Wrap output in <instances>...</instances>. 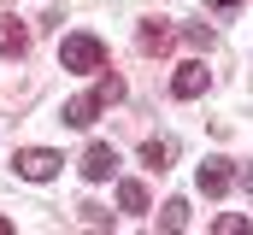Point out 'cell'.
<instances>
[{"label": "cell", "mask_w": 253, "mask_h": 235, "mask_svg": "<svg viewBox=\"0 0 253 235\" xmlns=\"http://www.w3.org/2000/svg\"><path fill=\"white\" fill-rule=\"evenodd\" d=\"M159 224H165V230H183V224H189V200H165Z\"/></svg>", "instance_id": "30bf717a"}, {"label": "cell", "mask_w": 253, "mask_h": 235, "mask_svg": "<svg viewBox=\"0 0 253 235\" xmlns=\"http://www.w3.org/2000/svg\"><path fill=\"white\" fill-rule=\"evenodd\" d=\"M94 94L112 106V100H124V82H118V77H100V88H94Z\"/></svg>", "instance_id": "5bb4252c"}, {"label": "cell", "mask_w": 253, "mask_h": 235, "mask_svg": "<svg viewBox=\"0 0 253 235\" xmlns=\"http://www.w3.org/2000/svg\"><path fill=\"white\" fill-rule=\"evenodd\" d=\"M77 212H83V224H88V230H106V224H112V212H106V206H77Z\"/></svg>", "instance_id": "7c38bea8"}, {"label": "cell", "mask_w": 253, "mask_h": 235, "mask_svg": "<svg viewBox=\"0 0 253 235\" xmlns=\"http://www.w3.org/2000/svg\"><path fill=\"white\" fill-rule=\"evenodd\" d=\"M165 41H171V30H165V24H147V30H141V47H147V53H159Z\"/></svg>", "instance_id": "8fae6325"}, {"label": "cell", "mask_w": 253, "mask_h": 235, "mask_svg": "<svg viewBox=\"0 0 253 235\" xmlns=\"http://www.w3.org/2000/svg\"><path fill=\"white\" fill-rule=\"evenodd\" d=\"M212 230H218V235H242V230H248V218H242V212H224Z\"/></svg>", "instance_id": "4fadbf2b"}, {"label": "cell", "mask_w": 253, "mask_h": 235, "mask_svg": "<svg viewBox=\"0 0 253 235\" xmlns=\"http://www.w3.org/2000/svg\"><path fill=\"white\" fill-rule=\"evenodd\" d=\"M24 47H30V36H24V24H18V18H0V53H6V59H18Z\"/></svg>", "instance_id": "52a82bcc"}, {"label": "cell", "mask_w": 253, "mask_h": 235, "mask_svg": "<svg viewBox=\"0 0 253 235\" xmlns=\"http://www.w3.org/2000/svg\"><path fill=\"white\" fill-rule=\"evenodd\" d=\"M59 153H47V147H24V153H18V176H24V182H53V176H59Z\"/></svg>", "instance_id": "7a4b0ae2"}, {"label": "cell", "mask_w": 253, "mask_h": 235, "mask_svg": "<svg viewBox=\"0 0 253 235\" xmlns=\"http://www.w3.org/2000/svg\"><path fill=\"white\" fill-rule=\"evenodd\" d=\"M100 106H106L100 94H77V100H65V118H59V123H71V129H88V123L100 118Z\"/></svg>", "instance_id": "5b68a950"}, {"label": "cell", "mask_w": 253, "mask_h": 235, "mask_svg": "<svg viewBox=\"0 0 253 235\" xmlns=\"http://www.w3.org/2000/svg\"><path fill=\"white\" fill-rule=\"evenodd\" d=\"M77 171L88 176V182H106V176L118 171V153H112V147H106V141H94V147H88V153H83V165H77Z\"/></svg>", "instance_id": "3957f363"}, {"label": "cell", "mask_w": 253, "mask_h": 235, "mask_svg": "<svg viewBox=\"0 0 253 235\" xmlns=\"http://www.w3.org/2000/svg\"><path fill=\"white\" fill-rule=\"evenodd\" d=\"M206 6H212L218 18H236V12H242V0H206Z\"/></svg>", "instance_id": "9a60e30c"}, {"label": "cell", "mask_w": 253, "mask_h": 235, "mask_svg": "<svg viewBox=\"0 0 253 235\" xmlns=\"http://www.w3.org/2000/svg\"><path fill=\"white\" fill-rule=\"evenodd\" d=\"M171 94H177V100H194V94H206V65H200V59L177 65V77H171Z\"/></svg>", "instance_id": "277c9868"}, {"label": "cell", "mask_w": 253, "mask_h": 235, "mask_svg": "<svg viewBox=\"0 0 253 235\" xmlns=\"http://www.w3.org/2000/svg\"><path fill=\"white\" fill-rule=\"evenodd\" d=\"M118 206H124L129 218H141V212H147V188H141V182H118Z\"/></svg>", "instance_id": "ba28073f"}, {"label": "cell", "mask_w": 253, "mask_h": 235, "mask_svg": "<svg viewBox=\"0 0 253 235\" xmlns=\"http://www.w3.org/2000/svg\"><path fill=\"white\" fill-rule=\"evenodd\" d=\"M171 153H177L171 141H147V147H141V159H147V171H165V165H171Z\"/></svg>", "instance_id": "9c48e42d"}, {"label": "cell", "mask_w": 253, "mask_h": 235, "mask_svg": "<svg viewBox=\"0 0 253 235\" xmlns=\"http://www.w3.org/2000/svg\"><path fill=\"white\" fill-rule=\"evenodd\" d=\"M59 65H65V71H77V77L100 71V65H106V47H100V36H65V41H59Z\"/></svg>", "instance_id": "6da1fadb"}, {"label": "cell", "mask_w": 253, "mask_h": 235, "mask_svg": "<svg viewBox=\"0 0 253 235\" xmlns=\"http://www.w3.org/2000/svg\"><path fill=\"white\" fill-rule=\"evenodd\" d=\"M194 182H200V194H224V188L236 182V171H230V159H206Z\"/></svg>", "instance_id": "8992f818"}, {"label": "cell", "mask_w": 253, "mask_h": 235, "mask_svg": "<svg viewBox=\"0 0 253 235\" xmlns=\"http://www.w3.org/2000/svg\"><path fill=\"white\" fill-rule=\"evenodd\" d=\"M242 182H248V194H253V165H248V171H242Z\"/></svg>", "instance_id": "2e32d148"}]
</instances>
